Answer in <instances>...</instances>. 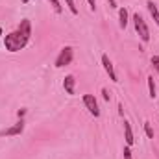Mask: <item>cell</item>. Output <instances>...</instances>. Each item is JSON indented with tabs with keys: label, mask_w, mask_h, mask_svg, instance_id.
I'll use <instances>...</instances> for the list:
<instances>
[{
	"label": "cell",
	"mask_w": 159,
	"mask_h": 159,
	"mask_svg": "<svg viewBox=\"0 0 159 159\" xmlns=\"http://www.w3.org/2000/svg\"><path fill=\"white\" fill-rule=\"evenodd\" d=\"M30 37H32V24H30L28 19H24V20H20V24L15 32L7 34L4 37V46L9 52H19L28 44Z\"/></svg>",
	"instance_id": "obj_1"
},
{
	"label": "cell",
	"mask_w": 159,
	"mask_h": 159,
	"mask_svg": "<svg viewBox=\"0 0 159 159\" xmlns=\"http://www.w3.org/2000/svg\"><path fill=\"white\" fill-rule=\"evenodd\" d=\"M133 24H135V32L139 34V37L144 41V43H148V41H150V30H148V26H146L144 19H143L139 13H135V15H133Z\"/></svg>",
	"instance_id": "obj_2"
},
{
	"label": "cell",
	"mask_w": 159,
	"mask_h": 159,
	"mask_svg": "<svg viewBox=\"0 0 159 159\" xmlns=\"http://www.w3.org/2000/svg\"><path fill=\"white\" fill-rule=\"evenodd\" d=\"M72 57H74V50L70 48V46H65L61 52H59V56L56 57V67L57 69H61V67H65V65H69L70 61H72Z\"/></svg>",
	"instance_id": "obj_3"
},
{
	"label": "cell",
	"mask_w": 159,
	"mask_h": 159,
	"mask_svg": "<svg viewBox=\"0 0 159 159\" xmlns=\"http://www.w3.org/2000/svg\"><path fill=\"white\" fill-rule=\"evenodd\" d=\"M83 104H85V107L89 109V113H91L93 117H100L98 102H96V98H94L93 94H83Z\"/></svg>",
	"instance_id": "obj_4"
},
{
	"label": "cell",
	"mask_w": 159,
	"mask_h": 159,
	"mask_svg": "<svg viewBox=\"0 0 159 159\" xmlns=\"http://www.w3.org/2000/svg\"><path fill=\"white\" fill-rule=\"evenodd\" d=\"M22 131H24V122L20 120V122L13 124L11 128H6V129H2V131H0V137H13V135H20Z\"/></svg>",
	"instance_id": "obj_5"
},
{
	"label": "cell",
	"mask_w": 159,
	"mask_h": 159,
	"mask_svg": "<svg viewBox=\"0 0 159 159\" xmlns=\"http://www.w3.org/2000/svg\"><path fill=\"white\" fill-rule=\"evenodd\" d=\"M102 65H104L106 72L109 74V80H111V81H117V74H115L113 63H111V59H109V56H107V54H104V56H102Z\"/></svg>",
	"instance_id": "obj_6"
},
{
	"label": "cell",
	"mask_w": 159,
	"mask_h": 159,
	"mask_svg": "<svg viewBox=\"0 0 159 159\" xmlns=\"http://www.w3.org/2000/svg\"><path fill=\"white\" fill-rule=\"evenodd\" d=\"M124 139H126V146H131L133 144V131H131V126L128 120H124Z\"/></svg>",
	"instance_id": "obj_7"
},
{
	"label": "cell",
	"mask_w": 159,
	"mask_h": 159,
	"mask_svg": "<svg viewBox=\"0 0 159 159\" xmlns=\"http://www.w3.org/2000/svg\"><path fill=\"white\" fill-rule=\"evenodd\" d=\"M74 83H76V80L72 74H69V76H65V81H63V87H65V91L69 93V94H74Z\"/></svg>",
	"instance_id": "obj_8"
},
{
	"label": "cell",
	"mask_w": 159,
	"mask_h": 159,
	"mask_svg": "<svg viewBox=\"0 0 159 159\" xmlns=\"http://www.w3.org/2000/svg\"><path fill=\"white\" fill-rule=\"evenodd\" d=\"M146 6H148V11H150V15H152V19L156 20V24L159 26V9H157V6L152 2V0H148L146 2Z\"/></svg>",
	"instance_id": "obj_9"
},
{
	"label": "cell",
	"mask_w": 159,
	"mask_h": 159,
	"mask_svg": "<svg viewBox=\"0 0 159 159\" xmlns=\"http://www.w3.org/2000/svg\"><path fill=\"white\" fill-rule=\"evenodd\" d=\"M119 19H120V28L124 30L128 26V9L126 7H120L119 9Z\"/></svg>",
	"instance_id": "obj_10"
},
{
	"label": "cell",
	"mask_w": 159,
	"mask_h": 159,
	"mask_svg": "<svg viewBox=\"0 0 159 159\" xmlns=\"http://www.w3.org/2000/svg\"><path fill=\"white\" fill-rule=\"evenodd\" d=\"M148 89H150V98H156V83L152 76H148Z\"/></svg>",
	"instance_id": "obj_11"
},
{
	"label": "cell",
	"mask_w": 159,
	"mask_h": 159,
	"mask_svg": "<svg viewBox=\"0 0 159 159\" xmlns=\"http://www.w3.org/2000/svg\"><path fill=\"white\" fill-rule=\"evenodd\" d=\"M144 131H146V135H148L150 139H154V135H156V133H154V128H152V124H150V122H144Z\"/></svg>",
	"instance_id": "obj_12"
},
{
	"label": "cell",
	"mask_w": 159,
	"mask_h": 159,
	"mask_svg": "<svg viewBox=\"0 0 159 159\" xmlns=\"http://www.w3.org/2000/svg\"><path fill=\"white\" fill-rule=\"evenodd\" d=\"M67 2V6H69V9H70V13L72 15H78V7H76V4H74V0H65Z\"/></svg>",
	"instance_id": "obj_13"
},
{
	"label": "cell",
	"mask_w": 159,
	"mask_h": 159,
	"mask_svg": "<svg viewBox=\"0 0 159 159\" xmlns=\"http://www.w3.org/2000/svg\"><path fill=\"white\" fill-rule=\"evenodd\" d=\"M50 4H52V7H54V11L56 13H61V6H59V0H48Z\"/></svg>",
	"instance_id": "obj_14"
},
{
	"label": "cell",
	"mask_w": 159,
	"mask_h": 159,
	"mask_svg": "<svg viewBox=\"0 0 159 159\" xmlns=\"http://www.w3.org/2000/svg\"><path fill=\"white\" fill-rule=\"evenodd\" d=\"M152 65H154L156 72L159 74V56H152Z\"/></svg>",
	"instance_id": "obj_15"
},
{
	"label": "cell",
	"mask_w": 159,
	"mask_h": 159,
	"mask_svg": "<svg viewBox=\"0 0 159 159\" xmlns=\"http://www.w3.org/2000/svg\"><path fill=\"white\" fill-rule=\"evenodd\" d=\"M124 159H133L131 157V150H129V146L124 148Z\"/></svg>",
	"instance_id": "obj_16"
},
{
	"label": "cell",
	"mask_w": 159,
	"mask_h": 159,
	"mask_svg": "<svg viewBox=\"0 0 159 159\" xmlns=\"http://www.w3.org/2000/svg\"><path fill=\"white\" fill-rule=\"evenodd\" d=\"M89 2V6H91V9H94V6H96V0H87Z\"/></svg>",
	"instance_id": "obj_17"
},
{
	"label": "cell",
	"mask_w": 159,
	"mask_h": 159,
	"mask_svg": "<svg viewBox=\"0 0 159 159\" xmlns=\"http://www.w3.org/2000/svg\"><path fill=\"white\" fill-rule=\"evenodd\" d=\"M102 93H104V98H106V100H109V93H107V91H106V89H104V91H102Z\"/></svg>",
	"instance_id": "obj_18"
},
{
	"label": "cell",
	"mask_w": 159,
	"mask_h": 159,
	"mask_svg": "<svg viewBox=\"0 0 159 159\" xmlns=\"http://www.w3.org/2000/svg\"><path fill=\"white\" fill-rule=\"evenodd\" d=\"M2 34H4V32H2V28H0V37H2Z\"/></svg>",
	"instance_id": "obj_19"
},
{
	"label": "cell",
	"mask_w": 159,
	"mask_h": 159,
	"mask_svg": "<svg viewBox=\"0 0 159 159\" xmlns=\"http://www.w3.org/2000/svg\"><path fill=\"white\" fill-rule=\"evenodd\" d=\"M22 2H24V4H26V2H30V0H22Z\"/></svg>",
	"instance_id": "obj_20"
}]
</instances>
